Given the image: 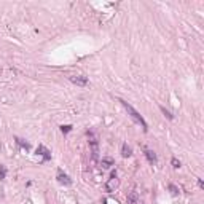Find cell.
Here are the masks:
<instances>
[{
  "instance_id": "2e32d148",
  "label": "cell",
  "mask_w": 204,
  "mask_h": 204,
  "mask_svg": "<svg viewBox=\"0 0 204 204\" xmlns=\"http://www.w3.org/2000/svg\"><path fill=\"white\" fill-rule=\"evenodd\" d=\"M61 131L64 132V134H67V132H70V131H72V126H70V124H65V126H61Z\"/></svg>"
},
{
  "instance_id": "5bb4252c",
  "label": "cell",
  "mask_w": 204,
  "mask_h": 204,
  "mask_svg": "<svg viewBox=\"0 0 204 204\" xmlns=\"http://www.w3.org/2000/svg\"><path fill=\"white\" fill-rule=\"evenodd\" d=\"M167 188H169V191H171V195H174V196H177V195H179V188H177V187H175V185H172V183H171V185H169V187H167Z\"/></svg>"
},
{
  "instance_id": "4fadbf2b",
  "label": "cell",
  "mask_w": 204,
  "mask_h": 204,
  "mask_svg": "<svg viewBox=\"0 0 204 204\" xmlns=\"http://www.w3.org/2000/svg\"><path fill=\"white\" fill-rule=\"evenodd\" d=\"M6 177V167L3 164H0V180H3Z\"/></svg>"
},
{
  "instance_id": "7a4b0ae2",
  "label": "cell",
  "mask_w": 204,
  "mask_h": 204,
  "mask_svg": "<svg viewBox=\"0 0 204 204\" xmlns=\"http://www.w3.org/2000/svg\"><path fill=\"white\" fill-rule=\"evenodd\" d=\"M86 134H88V139H89L88 142H89V148H91V158L93 161H97V158H99V140H97V136L93 131H88Z\"/></svg>"
},
{
  "instance_id": "52a82bcc",
  "label": "cell",
  "mask_w": 204,
  "mask_h": 204,
  "mask_svg": "<svg viewBox=\"0 0 204 204\" xmlns=\"http://www.w3.org/2000/svg\"><path fill=\"white\" fill-rule=\"evenodd\" d=\"M145 156H147L148 163L150 164H155L156 161H158V158H156V153L153 150H145Z\"/></svg>"
},
{
  "instance_id": "8fae6325",
  "label": "cell",
  "mask_w": 204,
  "mask_h": 204,
  "mask_svg": "<svg viewBox=\"0 0 204 204\" xmlns=\"http://www.w3.org/2000/svg\"><path fill=\"white\" fill-rule=\"evenodd\" d=\"M14 140H16V144H18L21 148H24V150H27V152L30 150V144H29V142H26L24 139H19V137H14Z\"/></svg>"
},
{
  "instance_id": "6da1fadb",
  "label": "cell",
  "mask_w": 204,
  "mask_h": 204,
  "mask_svg": "<svg viewBox=\"0 0 204 204\" xmlns=\"http://www.w3.org/2000/svg\"><path fill=\"white\" fill-rule=\"evenodd\" d=\"M118 101L121 102V105H123V107L126 108V112L129 113V116H131V118L134 120V121H136L137 124H140V126H142V129H144V131H147V129H148V126H147V123H145L144 116L140 115V113L137 112V110H134V108H132V105H129V104H128L126 101H123V99H118Z\"/></svg>"
},
{
  "instance_id": "3957f363",
  "label": "cell",
  "mask_w": 204,
  "mask_h": 204,
  "mask_svg": "<svg viewBox=\"0 0 204 204\" xmlns=\"http://www.w3.org/2000/svg\"><path fill=\"white\" fill-rule=\"evenodd\" d=\"M118 177H116V171H113L112 172V175H110V179L107 180V183H105V191L107 193H112V191H115V188L118 187Z\"/></svg>"
},
{
  "instance_id": "5b68a950",
  "label": "cell",
  "mask_w": 204,
  "mask_h": 204,
  "mask_svg": "<svg viewBox=\"0 0 204 204\" xmlns=\"http://www.w3.org/2000/svg\"><path fill=\"white\" fill-rule=\"evenodd\" d=\"M57 182H59V183H62V185H65V187H70V185H72V180H70V177H69V175L67 174H65V172H62L61 169L59 171H57Z\"/></svg>"
},
{
  "instance_id": "ba28073f",
  "label": "cell",
  "mask_w": 204,
  "mask_h": 204,
  "mask_svg": "<svg viewBox=\"0 0 204 204\" xmlns=\"http://www.w3.org/2000/svg\"><path fill=\"white\" fill-rule=\"evenodd\" d=\"M113 164H115L113 158H102V159H101V166H102V169H108V167H112Z\"/></svg>"
},
{
  "instance_id": "9a60e30c",
  "label": "cell",
  "mask_w": 204,
  "mask_h": 204,
  "mask_svg": "<svg viewBox=\"0 0 204 204\" xmlns=\"http://www.w3.org/2000/svg\"><path fill=\"white\" fill-rule=\"evenodd\" d=\"M171 164H172V167H175V169H179V167H180V161H179L177 158H172L171 159Z\"/></svg>"
},
{
  "instance_id": "e0dca14e",
  "label": "cell",
  "mask_w": 204,
  "mask_h": 204,
  "mask_svg": "<svg viewBox=\"0 0 204 204\" xmlns=\"http://www.w3.org/2000/svg\"><path fill=\"white\" fill-rule=\"evenodd\" d=\"M198 187H199V188H204V182H203L201 179H198Z\"/></svg>"
},
{
  "instance_id": "8992f818",
  "label": "cell",
  "mask_w": 204,
  "mask_h": 204,
  "mask_svg": "<svg viewBox=\"0 0 204 204\" xmlns=\"http://www.w3.org/2000/svg\"><path fill=\"white\" fill-rule=\"evenodd\" d=\"M37 153L43 156V161H50L51 159V152L46 147H43V145H38L37 147Z\"/></svg>"
},
{
  "instance_id": "9c48e42d",
  "label": "cell",
  "mask_w": 204,
  "mask_h": 204,
  "mask_svg": "<svg viewBox=\"0 0 204 204\" xmlns=\"http://www.w3.org/2000/svg\"><path fill=\"white\" fill-rule=\"evenodd\" d=\"M128 204H139V195H137V191H131L128 195Z\"/></svg>"
},
{
  "instance_id": "30bf717a",
  "label": "cell",
  "mask_w": 204,
  "mask_h": 204,
  "mask_svg": "<svg viewBox=\"0 0 204 204\" xmlns=\"http://www.w3.org/2000/svg\"><path fill=\"white\" fill-rule=\"evenodd\" d=\"M121 155H123L124 158H129V156L132 155V148L129 147L128 144H123L121 145Z\"/></svg>"
},
{
  "instance_id": "7c38bea8",
  "label": "cell",
  "mask_w": 204,
  "mask_h": 204,
  "mask_svg": "<svg viewBox=\"0 0 204 204\" xmlns=\"http://www.w3.org/2000/svg\"><path fill=\"white\" fill-rule=\"evenodd\" d=\"M159 110H161V112L164 113V116H166L167 120H172V118H174V116L171 115V112H169V110H166V108H164L163 105H159Z\"/></svg>"
},
{
  "instance_id": "277c9868",
  "label": "cell",
  "mask_w": 204,
  "mask_h": 204,
  "mask_svg": "<svg viewBox=\"0 0 204 204\" xmlns=\"http://www.w3.org/2000/svg\"><path fill=\"white\" fill-rule=\"evenodd\" d=\"M69 80L77 86H86L88 85V78L85 75H72V77H69Z\"/></svg>"
}]
</instances>
